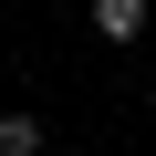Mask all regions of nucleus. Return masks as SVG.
<instances>
[{
    "instance_id": "2",
    "label": "nucleus",
    "mask_w": 156,
    "mask_h": 156,
    "mask_svg": "<svg viewBox=\"0 0 156 156\" xmlns=\"http://www.w3.org/2000/svg\"><path fill=\"white\" fill-rule=\"evenodd\" d=\"M0 156H42V115H0Z\"/></svg>"
},
{
    "instance_id": "1",
    "label": "nucleus",
    "mask_w": 156,
    "mask_h": 156,
    "mask_svg": "<svg viewBox=\"0 0 156 156\" xmlns=\"http://www.w3.org/2000/svg\"><path fill=\"white\" fill-rule=\"evenodd\" d=\"M94 31H104V42H135V31H146V0H94Z\"/></svg>"
}]
</instances>
